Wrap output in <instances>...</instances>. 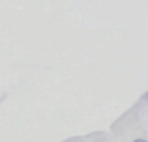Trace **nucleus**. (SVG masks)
I'll list each match as a JSON object with an SVG mask.
<instances>
[{"label":"nucleus","instance_id":"1","mask_svg":"<svg viewBox=\"0 0 148 142\" xmlns=\"http://www.w3.org/2000/svg\"><path fill=\"white\" fill-rule=\"evenodd\" d=\"M133 142H147V141L143 140V138H138V140H135V141H133Z\"/></svg>","mask_w":148,"mask_h":142}]
</instances>
